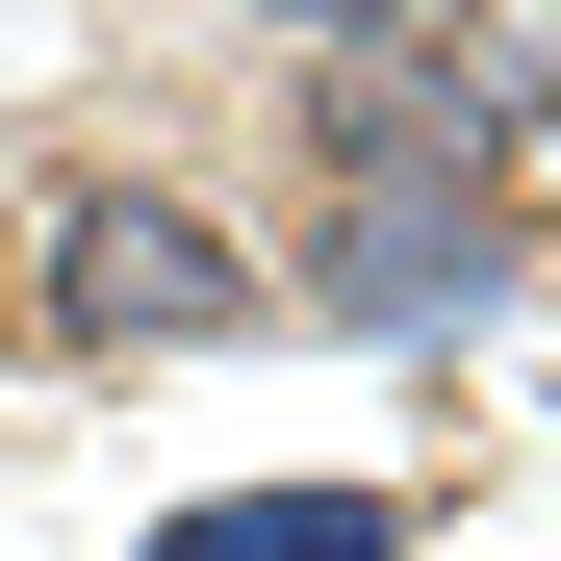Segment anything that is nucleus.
Returning a JSON list of instances; mask_svg holds the SVG:
<instances>
[{
	"mask_svg": "<svg viewBox=\"0 0 561 561\" xmlns=\"http://www.w3.org/2000/svg\"><path fill=\"white\" fill-rule=\"evenodd\" d=\"M280 128H307V179H434V205H511L561 179V26H383V51H307L280 77Z\"/></svg>",
	"mask_w": 561,
	"mask_h": 561,
	"instance_id": "f257e3e1",
	"label": "nucleus"
},
{
	"mask_svg": "<svg viewBox=\"0 0 561 561\" xmlns=\"http://www.w3.org/2000/svg\"><path fill=\"white\" fill-rule=\"evenodd\" d=\"M26 332L51 357H255L280 332V230H230L205 179H51L26 205Z\"/></svg>",
	"mask_w": 561,
	"mask_h": 561,
	"instance_id": "f03ea898",
	"label": "nucleus"
},
{
	"mask_svg": "<svg viewBox=\"0 0 561 561\" xmlns=\"http://www.w3.org/2000/svg\"><path fill=\"white\" fill-rule=\"evenodd\" d=\"M511 205H434V179H307V230H280V332H357V357H434L511 307Z\"/></svg>",
	"mask_w": 561,
	"mask_h": 561,
	"instance_id": "7ed1b4c3",
	"label": "nucleus"
},
{
	"mask_svg": "<svg viewBox=\"0 0 561 561\" xmlns=\"http://www.w3.org/2000/svg\"><path fill=\"white\" fill-rule=\"evenodd\" d=\"M434 485H205V511H153V561H409Z\"/></svg>",
	"mask_w": 561,
	"mask_h": 561,
	"instance_id": "20e7f679",
	"label": "nucleus"
},
{
	"mask_svg": "<svg viewBox=\"0 0 561 561\" xmlns=\"http://www.w3.org/2000/svg\"><path fill=\"white\" fill-rule=\"evenodd\" d=\"M255 51H383V26H434V0H230Z\"/></svg>",
	"mask_w": 561,
	"mask_h": 561,
	"instance_id": "39448f33",
	"label": "nucleus"
},
{
	"mask_svg": "<svg viewBox=\"0 0 561 561\" xmlns=\"http://www.w3.org/2000/svg\"><path fill=\"white\" fill-rule=\"evenodd\" d=\"M0 332H26V205H0Z\"/></svg>",
	"mask_w": 561,
	"mask_h": 561,
	"instance_id": "423d86ee",
	"label": "nucleus"
}]
</instances>
